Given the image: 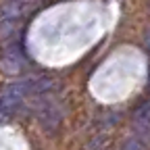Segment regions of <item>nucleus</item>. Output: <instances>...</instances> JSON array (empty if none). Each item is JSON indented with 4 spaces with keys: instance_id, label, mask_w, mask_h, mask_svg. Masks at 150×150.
Instances as JSON below:
<instances>
[{
    "instance_id": "obj_1",
    "label": "nucleus",
    "mask_w": 150,
    "mask_h": 150,
    "mask_svg": "<svg viewBox=\"0 0 150 150\" xmlns=\"http://www.w3.org/2000/svg\"><path fill=\"white\" fill-rule=\"evenodd\" d=\"M29 94V81H17V83H8L2 92H0V110L8 112L13 108H17L25 100V96Z\"/></svg>"
},
{
    "instance_id": "obj_6",
    "label": "nucleus",
    "mask_w": 150,
    "mask_h": 150,
    "mask_svg": "<svg viewBox=\"0 0 150 150\" xmlns=\"http://www.w3.org/2000/svg\"><path fill=\"white\" fill-rule=\"evenodd\" d=\"M144 46H146V50L150 52V29L144 33Z\"/></svg>"
},
{
    "instance_id": "obj_3",
    "label": "nucleus",
    "mask_w": 150,
    "mask_h": 150,
    "mask_svg": "<svg viewBox=\"0 0 150 150\" xmlns=\"http://www.w3.org/2000/svg\"><path fill=\"white\" fill-rule=\"evenodd\" d=\"M63 121V110L59 104H46L40 112V123L46 131H56Z\"/></svg>"
},
{
    "instance_id": "obj_4",
    "label": "nucleus",
    "mask_w": 150,
    "mask_h": 150,
    "mask_svg": "<svg viewBox=\"0 0 150 150\" xmlns=\"http://www.w3.org/2000/svg\"><path fill=\"white\" fill-rule=\"evenodd\" d=\"M136 125L144 131V134H150V100L144 102L136 110Z\"/></svg>"
},
{
    "instance_id": "obj_5",
    "label": "nucleus",
    "mask_w": 150,
    "mask_h": 150,
    "mask_svg": "<svg viewBox=\"0 0 150 150\" xmlns=\"http://www.w3.org/2000/svg\"><path fill=\"white\" fill-rule=\"evenodd\" d=\"M123 150H144V146H142V142H140L138 138H131V140L123 146Z\"/></svg>"
},
{
    "instance_id": "obj_2",
    "label": "nucleus",
    "mask_w": 150,
    "mask_h": 150,
    "mask_svg": "<svg viewBox=\"0 0 150 150\" xmlns=\"http://www.w3.org/2000/svg\"><path fill=\"white\" fill-rule=\"evenodd\" d=\"M23 67V54H21V48L17 46H8L2 54H0V69L4 73L13 75L17 71H21Z\"/></svg>"
}]
</instances>
